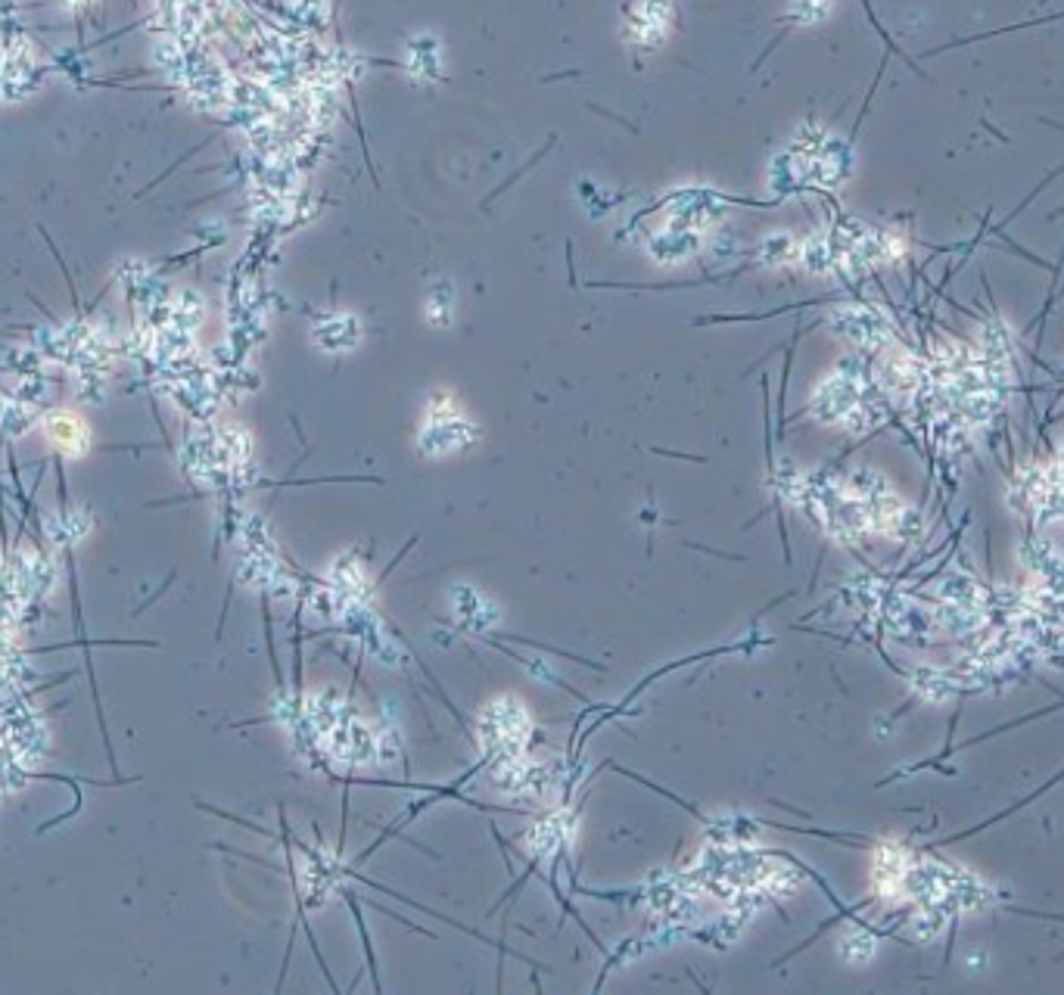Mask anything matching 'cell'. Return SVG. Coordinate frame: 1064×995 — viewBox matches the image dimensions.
I'll use <instances>...</instances> for the list:
<instances>
[{
    "label": "cell",
    "instance_id": "7",
    "mask_svg": "<svg viewBox=\"0 0 1064 995\" xmlns=\"http://www.w3.org/2000/svg\"><path fill=\"white\" fill-rule=\"evenodd\" d=\"M828 13H831V0H794V7H791V19L803 22V25L822 22Z\"/></svg>",
    "mask_w": 1064,
    "mask_h": 995
},
{
    "label": "cell",
    "instance_id": "2",
    "mask_svg": "<svg viewBox=\"0 0 1064 995\" xmlns=\"http://www.w3.org/2000/svg\"><path fill=\"white\" fill-rule=\"evenodd\" d=\"M476 440V430L464 417H457V411L449 402L433 411V421L426 423L418 436V448L421 455H452L467 448Z\"/></svg>",
    "mask_w": 1064,
    "mask_h": 995
},
{
    "label": "cell",
    "instance_id": "4",
    "mask_svg": "<svg viewBox=\"0 0 1064 995\" xmlns=\"http://www.w3.org/2000/svg\"><path fill=\"white\" fill-rule=\"evenodd\" d=\"M358 337H361V327H358L352 315H334V318H327V321L315 327V339L322 342L324 349H330V352L352 349Z\"/></svg>",
    "mask_w": 1064,
    "mask_h": 995
},
{
    "label": "cell",
    "instance_id": "1",
    "mask_svg": "<svg viewBox=\"0 0 1064 995\" xmlns=\"http://www.w3.org/2000/svg\"><path fill=\"white\" fill-rule=\"evenodd\" d=\"M831 327L846 337L850 342H856L860 349H875V352H884L891 342H894V330L887 318L868 308V305H844L831 315Z\"/></svg>",
    "mask_w": 1064,
    "mask_h": 995
},
{
    "label": "cell",
    "instance_id": "5",
    "mask_svg": "<svg viewBox=\"0 0 1064 995\" xmlns=\"http://www.w3.org/2000/svg\"><path fill=\"white\" fill-rule=\"evenodd\" d=\"M837 952H841V959L850 964L872 962V955H875V933L868 928H850L844 936L837 940Z\"/></svg>",
    "mask_w": 1064,
    "mask_h": 995
},
{
    "label": "cell",
    "instance_id": "3",
    "mask_svg": "<svg viewBox=\"0 0 1064 995\" xmlns=\"http://www.w3.org/2000/svg\"><path fill=\"white\" fill-rule=\"evenodd\" d=\"M673 19V0H644L639 17L632 22V38L635 44L654 47L663 41V32Z\"/></svg>",
    "mask_w": 1064,
    "mask_h": 995
},
{
    "label": "cell",
    "instance_id": "6",
    "mask_svg": "<svg viewBox=\"0 0 1064 995\" xmlns=\"http://www.w3.org/2000/svg\"><path fill=\"white\" fill-rule=\"evenodd\" d=\"M760 255H762V262H769V265H788V262H797V255H800V240H794L791 234H769L766 240L760 243Z\"/></svg>",
    "mask_w": 1064,
    "mask_h": 995
}]
</instances>
